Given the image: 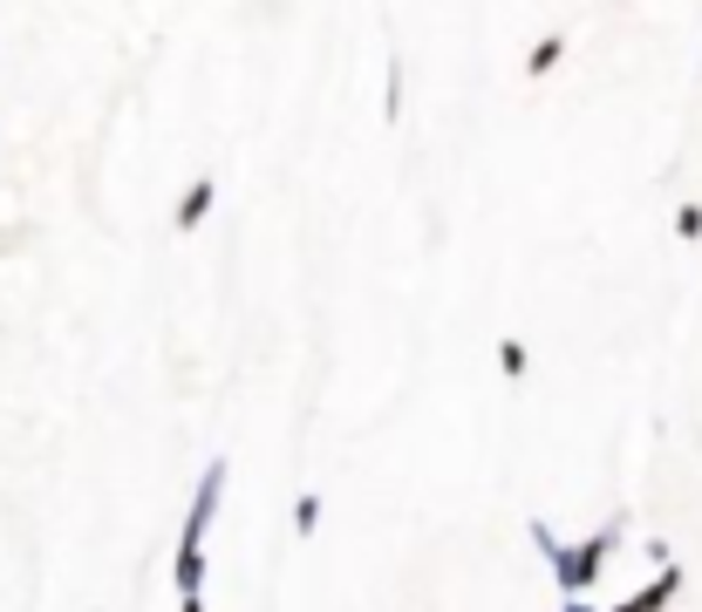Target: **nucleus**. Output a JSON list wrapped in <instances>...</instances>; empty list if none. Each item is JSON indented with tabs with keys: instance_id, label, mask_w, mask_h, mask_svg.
<instances>
[{
	"instance_id": "4",
	"label": "nucleus",
	"mask_w": 702,
	"mask_h": 612,
	"mask_svg": "<svg viewBox=\"0 0 702 612\" xmlns=\"http://www.w3.org/2000/svg\"><path fill=\"white\" fill-rule=\"evenodd\" d=\"M676 592H682V571H676V565H669V571H661V579H655V586H648V592H635V599H620V605H614V612H661V605H669V599H676Z\"/></svg>"
},
{
	"instance_id": "1",
	"label": "nucleus",
	"mask_w": 702,
	"mask_h": 612,
	"mask_svg": "<svg viewBox=\"0 0 702 612\" xmlns=\"http://www.w3.org/2000/svg\"><path fill=\"white\" fill-rule=\"evenodd\" d=\"M219 490H225V463H205L199 497H191V517L178 530V565H171L178 599H199L205 592V530H212V511H219Z\"/></svg>"
},
{
	"instance_id": "6",
	"label": "nucleus",
	"mask_w": 702,
	"mask_h": 612,
	"mask_svg": "<svg viewBox=\"0 0 702 612\" xmlns=\"http://www.w3.org/2000/svg\"><path fill=\"white\" fill-rule=\"evenodd\" d=\"M294 530H300V538H315V530H321V490H307V497L294 504Z\"/></svg>"
},
{
	"instance_id": "9",
	"label": "nucleus",
	"mask_w": 702,
	"mask_h": 612,
	"mask_svg": "<svg viewBox=\"0 0 702 612\" xmlns=\"http://www.w3.org/2000/svg\"><path fill=\"white\" fill-rule=\"evenodd\" d=\"M676 232H682V238H695V232H702V212H695V204H682V218H676Z\"/></svg>"
},
{
	"instance_id": "11",
	"label": "nucleus",
	"mask_w": 702,
	"mask_h": 612,
	"mask_svg": "<svg viewBox=\"0 0 702 612\" xmlns=\"http://www.w3.org/2000/svg\"><path fill=\"white\" fill-rule=\"evenodd\" d=\"M184 612H205V599H184Z\"/></svg>"
},
{
	"instance_id": "10",
	"label": "nucleus",
	"mask_w": 702,
	"mask_h": 612,
	"mask_svg": "<svg viewBox=\"0 0 702 612\" xmlns=\"http://www.w3.org/2000/svg\"><path fill=\"white\" fill-rule=\"evenodd\" d=\"M566 612H594V605H587V599H566Z\"/></svg>"
},
{
	"instance_id": "3",
	"label": "nucleus",
	"mask_w": 702,
	"mask_h": 612,
	"mask_svg": "<svg viewBox=\"0 0 702 612\" xmlns=\"http://www.w3.org/2000/svg\"><path fill=\"white\" fill-rule=\"evenodd\" d=\"M212 204H219V184H212V178H199V184H191V191L178 197V212H171V225H178V232H199V225L212 218Z\"/></svg>"
},
{
	"instance_id": "2",
	"label": "nucleus",
	"mask_w": 702,
	"mask_h": 612,
	"mask_svg": "<svg viewBox=\"0 0 702 612\" xmlns=\"http://www.w3.org/2000/svg\"><path fill=\"white\" fill-rule=\"evenodd\" d=\"M532 545L545 551V565H553V579L579 599V592H587L594 579H600V558L614 551V530H594V538L587 545H553V530H545V524H532Z\"/></svg>"
},
{
	"instance_id": "7",
	"label": "nucleus",
	"mask_w": 702,
	"mask_h": 612,
	"mask_svg": "<svg viewBox=\"0 0 702 612\" xmlns=\"http://www.w3.org/2000/svg\"><path fill=\"white\" fill-rule=\"evenodd\" d=\"M382 116H389V122L403 116V55L389 62V96H382Z\"/></svg>"
},
{
	"instance_id": "8",
	"label": "nucleus",
	"mask_w": 702,
	"mask_h": 612,
	"mask_svg": "<svg viewBox=\"0 0 702 612\" xmlns=\"http://www.w3.org/2000/svg\"><path fill=\"white\" fill-rule=\"evenodd\" d=\"M498 367L519 382V375H525V347H519V341H498Z\"/></svg>"
},
{
	"instance_id": "5",
	"label": "nucleus",
	"mask_w": 702,
	"mask_h": 612,
	"mask_svg": "<svg viewBox=\"0 0 702 612\" xmlns=\"http://www.w3.org/2000/svg\"><path fill=\"white\" fill-rule=\"evenodd\" d=\"M560 55H566V34H545V41H539V49H532V55H525V75H532V82H539V75H545V68H553V62H560Z\"/></svg>"
}]
</instances>
